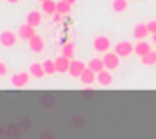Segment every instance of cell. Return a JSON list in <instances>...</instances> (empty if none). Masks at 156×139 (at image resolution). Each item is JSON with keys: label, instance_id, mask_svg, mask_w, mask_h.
<instances>
[{"label": "cell", "instance_id": "6da1fadb", "mask_svg": "<svg viewBox=\"0 0 156 139\" xmlns=\"http://www.w3.org/2000/svg\"><path fill=\"white\" fill-rule=\"evenodd\" d=\"M109 47H111V40H109L107 36L100 35L93 40V49H94L96 53H104V54H105V53H109Z\"/></svg>", "mask_w": 156, "mask_h": 139}, {"label": "cell", "instance_id": "7a4b0ae2", "mask_svg": "<svg viewBox=\"0 0 156 139\" xmlns=\"http://www.w3.org/2000/svg\"><path fill=\"white\" fill-rule=\"evenodd\" d=\"M115 53H116L120 58H127V56H131L133 53H134V45L131 43V42H118L116 45H115Z\"/></svg>", "mask_w": 156, "mask_h": 139}, {"label": "cell", "instance_id": "3957f363", "mask_svg": "<svg viewBox=\"0 0 156 139\" xmlns=\"http://www.w3.org/2000/svg\"><path fill=\"white\" fill-rule=\"evenodd\" d=\"M29 78H31L29 72H16V74L11 76V85L15 89H24L29 83Z\"/></svg>", "mask_w": 156, "mask_h": 139}, {"label": "cell", "instance_id": "277c9868", "mask_svg": "<svg viewBox=\"0 0 156 139\" xmlns=\"http://www.w3.org/2000/svg\"><path fill=\"white\" fill-rule=\"evenodd\" d=\"M102 60H104L105 69H107V70H115V69L120 67V56H118L116 53H105Z\"/></svg>", "mask_w": 156, "mask_h": 139}, {"label": "cell", "instance_id": "5b68a950", "mask_svg": "<svg viewBox=\"0 0 156 139\" xmlns=\"http://www.w3.org/2000/svg\"><path fill=\"white\" fill-rule=\"evenodd\" d=\"M18 40V35H15L13 31H2L0 33V45L2 47H13Z\"/></svg>", "mask_w": 156, "mask_h": 139}, {"label": "cell", "instance_id": "8992f818", "mask_svg": "<svg viewBox=\"0 0 156 139\" xmlns=\"http://www.w3.org/2000/svg\"><path fill=\"white\" fill-rule=\"evenodd\" d=\"M55 65H56V72L58 74H64V72H69V67H71V58L60 54L58 58H55Z\"/></svg>", "mask_w": 156, "mask_h": 139}, {"label": "cell", "instance_id": "52a82bcc", "mask_svg": "<svg viewBox=\"0 0 156 139\" xmlns=\"http://www.w3.org/2000/svg\"><path fill=\"white\" fill-rule=\"evenodd\" d=\"M16 35H18V38H20V40L29 42V40L37 35V33H35V27H33V25H29V24L26 22V24H22V25L18 27V33H16Z\"/></svg>", "mask_w": 156, "mask_h": 139}, {"label": "cell", "instance_id": "ba28073f", "mask_svg": "<svg viewBox=\"0 0 156 139\" xmlns=\"http://www.w3.org/2000/svg\"><path fill=\"white\" fill-rule=\"evenodd\" d=\"M87 69V65L83 63V62H80V60H71V67H69V74L73 76V78H80L82 74H83V70Z\"/></svg>", "mask_w": 156, "mask_h": 139}, {"label": "cell", "instance_id": "9c48e42d", "mask_svg": "<svg viewBox=\"0 0 156 139\" xmlns=\"http://www.w3.org/2000/svg\"><path fill=\"white\" fill-rule=\"evenodd\" d=\"M96 81H98L102 87H111V85H113V74H111V70L104 69L102 72H98V74H96Z\"/></svg>", "mask_w": 156, "mask_h": 139}, {"label": "cell", "instance_id": "30bf717a", "mask_svg": "<svg viewBox=\"0 0 156 139\" xmlns=\"http://www.w3.org/2000/svg\"><path fill=\"white\" fill-rule=\"evenodd\" d=\"M27 43H29V49H31L35 54H40V53L44 51V47H45V45H44L42 36H38V35H35L31 40H29V42H27Z\"/></svg>", "mask_w": 156, "mask_h": 139}, {"label": "cell", "instance_id": "8fae6325", "mask_svg": "<svg viewBox=\"0 0 156 139\" xmlns=\"http://www.w3.org/2000/svg\"><path fill=\"white\" fill-rule=\"evenodd\" d=\"M80 81H82V85H85V87H91L94 81H96V72L94 70H91L89 67L83 70V74L80 76Z\"/></svg>", "mask_w": 156, "mask_h": 139}, {"label": "cell", "instance_id": "7c38bea8", "mask_svg": "<svg viewBox=\"0 0 156 139\" xmlns=\"http://www.w3.org/2000/svg\"><path fill=\"white\" fill-rule=\"evenodd\" d=\"M153 49H151V43H147V42H144V40H140L136 45H134V53H136V56H145V54H149Z\"/></svg>", "mask_w": 156, "mask_h": 139}, {"label": "cell", "instance_id": "4fadbf2b", "mask_svg": "<svg viewBox=\"0 0 156 139\" xmlns=\"http://www.w3.org/2000/svg\"><path fill=\"white\" fill-rule=\"evenodd\" d=\"M26 22L29 25H33V27H38L40 24H42V13L40 11H29L27 16H26Z\"/></svg>", "mask_w": 156, "mask_h": 139}, {"label": "cell", "instance_id": "5bb4252c", "mask_svg": "<svg viewBox=\"0 0 156 139\" xmlns=\"http://www.w3.org/2000/svg\"><path fill=\"white\" fill-rule=\"evenodd\" d=\"M147 35H151L149 29H147V24H136V25H134V29H133V36H134L136 40H144Z\"/></svg>", "mask_w": 156, "mask_h": 139}, {"label": "cell", "instance_id": "9a60e30c", "mask_svg": "<svg viewBox=\"0 0 156 139\" xmlns=\"http://www.w3.org/2000/svg\"><path fill=\"white\" fill-rule=\"evenodd\" d=\"M56 4H58V2H53V0H45V2H42V13L47 15V16L56 15Z\"/></svg>", "mask_w": 156, "mask_h": 139}, {"label": "cell", "instance_id": "2e32d148", "mask_svg": "<svg viewBox=\"0 0 156 139\" xmlns=\"http://www.w3.org/2000/svg\"><path fill=\"white\" fill-rule=\"evenodd\" d=\"M87 67L98 74V72H102V70L105 69V63H104V60H102V58H93V60H89Z\"/></svg>", "mask_w": 156, "mask_h": 139}, {"label": "cell", "instance_id": "e0dca14e", "mask_svg": "<svg viewBox=\"0 0 156 139\" xmlns=\"http://www.w3.org/2000/svg\"><path fill=\"white\" fill-rule=\"evenodd\" d=\"M29 74L35 76V78H44V76H45L44 65H42V63H31V65H29Z\"/></svg>", "mask_w": 156, "mask_h": 139}, {"label": "cell", "instance_id": "ac0fdd59", "mask_svg": "<svg viewBox=\"0 0 156 139\" xmlns=\"http://www.w3.org/2000/svg\"><path fill=\"white\" fill-rule=\"evenodd\" d=\"M62 54L67 56V58H71V60H75V43H73V42L64 43V45H62Z\"/></svg>", "mask_w": 156, "mask_h": 139}, {"label": "cell", "instance_id": "d6986e66", "mask_svg": "<svg viewBox=\"0 0 156 139\" xmlns=\"http://www.w3.org/2000/svg\"><path fill=\"white\" fill-rule=\"evenodd\" d=\"M127 5H129L127 0H113V11H115V13H123V11H127Z\"/></svg>", "mask_w": 156, "mask_h": 139}, {"label": "cell", "instance_id": "ffe728a7", "mask_svg": "<svg viewBox=\"0 0 156 139\" xmlns=\"http://www.w3.org/2000/svg\"><path fill=\"white\" fill-rule=\"evenodd\" d=\"M144 65H147V67H151V65H156V51H151L149 54H145V56H142V60H140Z\"/></svg>", "mask_w": 156, "mask_h": 139}, {"label": "cell", "instance_id": "44dd1931", "mask_svg": "<svg viewBox=\"0 0 156 139\" xmlns=\"http://www.w3.org/2000/svg\"><path fill=\"white\" fill-rule=\"evenodd\" d=\"M56 13H58V15H62V16H64V15H69V13H71V4L62 2V0H60V2L56 4Z\"/></svg>", "mask_w": 156, "mask_h": 139}, {"label": "cell", "instance_id": "7402d4cb", "mask_svg": "<svg viewBox=\"0 0 156 139\" xmlns=\"http://www.w3.org/2000/svg\"><path fill=\"white\" fill-rule=\"evenodd\" d=\"M42 65H44V70H45V74H55V72H56L55 60H44V62H42Z\"/></svg>", "mask_w": 156, "mask_h": 139}, {"label": "cell", "instance_id": "603a6c76", "mask_svg": "<svg viewBox=\"0 0 156 139\" xmlns=\"http://www.w3.org/2000/svg\"><path fill=\"white\" fill-rule=\"evenodd\" d=\"M147 29H149V33H151V35H154V33H156V20L147 22Z\"/></svg>", "mask_w": 156, "mask_h": 139}, {"label": "cell", "instance_id": "cb8c5ba5", "mask_svg": "<svg viewBox=\"0 0 156 139\" xmlns=\"http://www.w3.org/2000/svg\"><path fill=\"white\" fill-rule=\"evenodd\" d=\"M7 74V65L4 62H0V76H5Z\"/></svg>", "mask_w": 156, "mask_h": 139}, {"label": "cell", "instance_id": "d4e9b609", "mask_svg": "<svg viewBox=\"0 0 156 139\" xmlns=\"http://www.w3.org/2000/svg\"><path fill=\"white\" fill-rule=\"evenodd\" d=\"M60 16H62V15H58V13H56V15H53V22H56V24H58V22L62 20Z\"/></svg>", "mask_w": 156, "mask_h": 139}, {"label": "cell", "instance_id": "484cf974", "mask_svg": "<svg viewBox=\"0 0 156 139\" xmlns=\"http://www.w3.org/2000/svg\"><path fill=\"white\" fill-rule=\"evenodd\" d=\"M62 2H67V4H71V5H73V4H75L76 0H62Z\"/></svg>", "mask_w": 156, "mask_h": 139}, {"label": "cell", "instance_id": "4316f807", "mask_svg": "<svg viewBox=\"0 0 156 139\" xmlns=\"http://www.w3.org/2000/svg\"><path fill=\"white\" fill-rule=\"evenodd\" d=\"M9 4H16V2H20V0H7Z\"/></svg>", "mask_w": 156, "mask_h": 139}, {"label": "cell", "instance_id": "83f0119b", "mask_svg": "<svg viewBox=\"0 0 156 139\" xmlns=\"http://www.w3.org/2000/svg\"><path fill=\"white\" fill-rule=\"evenodd\" d=\"M153 43H154V45H156V33H154V35H153Z\"/></svg>", "mask_w": 156, "mask_h": 139}, {"label": "cell", "instance_id": "f1b7e54d", "mask_svg": "<svg viewBox=\"0 0 156 139\" xmlns=\"http://www.w3.org/2000/svg\"><path fill=\"white\" fill-rule=\"evenodd\" d=\"M38 2H45V0H38Z\"/></svg>", "mask_w": 156, "mask_h": 139}]
</instances>
